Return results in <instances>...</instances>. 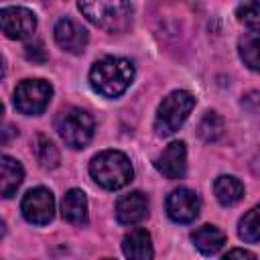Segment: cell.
<instances>
[{
  "label": "cell",
  "instance_id": "cell-8",
  "mask_svg": "<svg viewBox=\"0 0 260 260\" xmlns=\"http://www.w3.org/2000/svg\"><path fill=\"white\" fill-rule=\"evenodd\" d=\"M0 26L8 39L22 41L32 37L37 28V16L24 6H4L0 8Z\"/></svg>",
  "mask_w": 260,
  "mask_h": 260
},
{
  "label": "cell",
  "instance_id": "cell-18",
  "mask_svg": "<svg viewBox=\"0 0 260 260\" xmlns=\"http://www.w3.org/2000/svg\"><path fill=\"white\" fill-rule=\"evenodd\" d=\"M238 53L244 65L260 71V32H246L238 41Z\"/></svg>",
  "mask_w": 260,
  "mask_h": 260
},
{
  "label": "cell",
  "instance_id": "cell-5",
  "mask_svg": "<svg viewBox=\"0 0 260 260\" xmlns=\"http://www.w3.org/2000/svg\"><path fill=\"white\" fill-rule=\"evenodd\" d=\"M55 130H57V134L63 138V142L67 146L83 148L91 140L95 124H93V118L85 110L75 108V106H67L57 114Z\"/></svg>",
  "mask_w": 260,
  "mask_h": 260
},
{
  "label": "cell",
  "instance_id": "cell-21",
  "mask_svg": "<svg viewBox=\"0 0 260 260\" xmlns=\"http://www.w3.org/2000/svg\"><path fill=\"white\" fill-rule=\"evenodd\" d=\"M37 158H39L43 169H55L59 165V150H57V146L47 136H43V134L37 138Z\"/></svg>",
  "mask_w": 260,
  "mask_h": 260
},
{
  "label": "cell",
  "instance_id": "cell-24",
  "mask_svg": "<svg viewBox=\"0 0 260 260\" xmlns=\"http://www.w3.org/2000/svg\"><path fill=\"white\" fill-rule=\"evenodd\" d=\"M221 260H256V256L252 254V252H248V250H242V248H236V250H232V252H228Z\"/></svg>",
  "mask_w": 260,
  "mask_h": 260
},
{
  "label": "cell",
  "instance_id": "cell-7",
  "mask_svg": "<svg viewBox=\"0 0 260 260\" xmlns=\"http://www.w3.org/2000/svg\"><path fill=\"white\" fill-rule=\"evenodd\" d=\"M20 211L28 223L35 225H47L55 215V199L53 193L45 187H37L26 191V195L20 201Z\"/></svg>",
  "mask_w": 260,
  "mask_h": 260
},
{
  "label": "cell",
  "instance_id": "cell-4",
  "mask_svg": "<svg viewBox=\"0 0 260 260\" xmlns=\"http://www.w3.org/2000/svg\"><path fill=\"white\" fill-rule=\"evenodd\" d=\"M77 8L108 32H124L132 24L134 6L130 2H79Z\"/></svg>",
  "mask_w": 260,
  "mask_h": 260
},
{
  "label": "cell",
  "instance_id": "cell-6",
  "mask_svg": "<svg viewBox=\"0 0 260 260\" xmlns=\"http://www.w3.org/2000/svg\"><path fill=\"white\" fill-rule=\"evenodd\" d=\"M53 95V87L45 79H22L14 89V108L20 114L37 116L45 112Z\"/></svg>",
  "mask_w": 260,
  "mask_h": 260
},
{
  "label": "cell",
  "instance_id": "cell-22",
  "mask_svg": "<svg viewBox=\"0 0 260 260\" xmlns=\"http://www.w3.org/2000/svg\"><path fill=\"white\" fill-rule=\"evenodd\" d=\"M236 16L250 28H260V2H244L236 8Z\"/></svg>",
  "mask_w": 260,
  "mask_h": 260
},
{
  "label": "cell",
  "instance_id": "cell-25",
  "mask_svg": "<svg viewBox=\"0 0 260 260\" xmlns=\"http://www.w3.org/2000/svg\"><path fill=\"white\" fill-rule=\"evenodd\" d=\"M108 260H110V258H108Z\"/></svg>",
  "mask_w": 260,
  "mask_h": 260
},
{
  "label": "cell",
  "instance_id": "cell-14",
  "mask_svg": "<svg viewBox=\"0 0 260 260\" xmlns=\"http://www.w3.org/2000/svg\"><path fill=\"white\" fill-rule=\"evenodd\" d=\"M61 215L65 221L81 225L87 221V199L85 193L79 189H69L61 203Z\"/></svg>",
  "mask_w": 260,
  "mask_h": 260
},
{
  "label": "cell",
  "instance_id": "cell-16",
  "mask_svg": "<svg viewBox=\"0 0 260 260\" xmlns=\"http://www.w3.org/2000/svg\"><path fill=\"white\" fill-rule=\"evenodd\" d=\"M0 171H2V181H0L2 187H0V191H2V197L8 199L20 187V183L24 179V171H22V167H20V162L16 158L6 156V154L0 160Z\"/></svg>",
  "mask_w": 260,
  "mask_h": 260
},
{
  "label": "cell",
  "instance_id": "cell-10",
  "mask_svg": "<svg viewBox=\"0 0 260 260\" xmlns=\"http://www.w3.org/2000/svg\"><path fill=\"white\" fill-rule=\"evenodd\" d=\"M53 35H55L57 45H59L63 51L73 53V55L83 53V49L87 47V41H89L87 30H85L81 24H77L75 20H71V18H61V20L55 24Z\"/></svg>",
  "mask_w": 260,
  "mask_h": 260
},
{
  "label": "cell",
  "instance_id": "cell-2",
  "mask_svg": "<svg viewBox=\"0 0 260 260\" xmlns=\"http://www.w3.org/2000/svg\"><path fill=\"white\" fill-rule=\"evenodd\" d=\"M89 175L91 179L110 191L122 189L132 181L134 169L130 165V158L120 150H104L95 154L89 162Z\"/></svg>",
  "mask_w": 260,
  "mask_h": 260
},
{
  "label": "cell",
  "instance_id": "cell-19",
  "mask_svg": "<svg viewBox=\"0 0 260 260\" xmlns=\"http://www.w3.org/2000/svg\"><path fill=\"white\" fill-rule=\"evenodd\" d=\"M223 130H225L223 118H221L217 112H207V114L201 118L199 126H197V134H199V138L205 140V142H217V140L223 136Z\"/></svg>",
  "mask_w": 260,
  "mask_h": 260
},
{
  "label": "cell",
  "instance_id": "cell-15",
  "mask_svg": "<svg viewBox=\"0 0 260 260\" xmlns=\"http://www.w3.org/2000/svg\"><path fill=\"white\" fill-rule=\"evenodd\" d=\"M191 240L195 244V248L205 254V256H211L215 252H219L225 244V234L215 228V225H201L197 228L193 234H191Z\"/></svg>",
  "mask_w": 260,
  "mask_h": 260
},
{
  "label": "cell",
  "instance_id": "cell-11",
  "mask_svg": "<svg viewBox=\"0 0 260 260\" xmlns=\"http://www.w3.org/2000/svg\"><path fill=\"white\" fill-rule=\"evenodd\" d=\"M154 167L167 177V179H181L187 171V148L185 142L175 140L171 142L162 154L154 160Z\"/></svg>",
  "mask_w": 260,
  "mask_h": 260
},
{
  "label": "cell",
  "instance_id": "cell-3",
  "mask_svg": "<svg viewBox=\"0 0 260 260\" xmlns=\"http://www.w3.org/2000/svg\"><path fill=\"white\" fill-rule=\"evenodd\" d=\"M195 108V98L193 93L185 91V89H177L171 91L167 98H162L158 110H156V118H154V130L158 136H171L175 134L185 120L189 118L191 110Z\"/></svg>",
  "mask_w": 260,
  "mask_h": 260
},
{
  "label": "cell",
  "instance_id": "cell-13",
  "mask_svg": "<svg viewBox=\"0 0 260 260\" xmlns=\"http://www.w3.org/2000/svg\"><path fill=\"white\" fill-rule=\"evenodd\" d=\"M122 252L128 260H152V240L150 234L142 228L130 230L122 240Z\"/></svg>",
  "mask_w": 260,
  "mask_h": 260
},
{
  "label": "cell",
  "instance_id": "cell-9",
  "mask_svg": "<svg viewBox=\"0 0 260 260\" xmlns=\"http://www.w3.org/2000/svg\"><path fill=\"white\" fill-rule=\"evenodd\" d=\"M201 209L199 195L187 187H179L167 197V213L177 223H191Z\"/></svg>",
  "mask_w": 260,
  "mask_h": 260
},
{
  "label": "cell",
  "instance_id": "cell-20",
  "mask_svg": "<svg viewBox=\"0 0 260 260\" xmlns=\"http://www.w3.org/2000/svg\"><path fill=\"white\" fill-rule=\"evenodd\" d=\"M238 234L244 242H260V205L252 207L242 219Z\"/></svg>",
  "mask_w": 260,
  "mask_h": 260
},
{
  "label": "cell",
  "instance_id": "cell-17",
  "mask_svg": "<svg viewBox=\"0 0 260 260\" xmlns=\"http://www.w3.org/2000/svg\"><path fill=\"white\" fill-rule=\"evenodd\" d=\"M213 191L221 205H236L244 197V185L232 175L217 177L213 183Z\"/></svg>",
  "mask_w": 260,
  "mask_h": 260
},
{
  "label": "cell",
  "instance_id": "cell-1",
  "mask_svg": "<svg viewBox=\"0 0 260 260\" xmlns=\"http://www.w3.org/2000/svg\"><path fill=\"white\" fill-rule=\"evenodd\" d=\"M134 79V65L122 57H104L89 71L91 87L104 98L122 95Z\"/></svg>",
  "mask_w": 260,
  "mask_h": 260
},
{
  "label": "cell",
  "instance_id": "cell-23",
  "mask_svg": "<svg viewBox=\"0 0 260 260\" xmlns=\"http://www.w3.org/2000/svg\"><path fill=\"white\" fill-rule=\"evenodd\" d=\"M24 57H26L28 61H32V63H45V61H47V53H45V49H43V43L37 41V43L26 45Z\"/></svg>",
  "mask_w": 260,
  "mask_h": 260
},
{
  "label": "cell",
  "instance_id": "cell-12",
  "mask_svg": "<svg viewBox=\"0 0 260 260\" xmlns=\"http://www.w3.org/2000/svg\"><path fill=\"white\" fill-rule=\"evenodd\" d=\"M148 215V201L140 191H132L118 199L116 203V217L124 225L140 223Z\"/></svg>",
  "mask_w": 260,
  "mask_h": 260
}]
</instances>
